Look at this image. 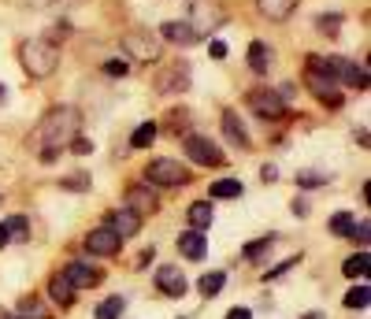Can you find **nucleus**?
Returning a JSON list of instances; mask_svg holds the SVG:
<instances>
[{
    "instance_id": "f257e3e1",
    "label": "nucleus",
    "mask_w": 371,
    "mask_h": 319,
    "mask_svg": "<svg viewBox=\"0 0 371 319\" xmlns=\"http://www.w3.org/2000/svg\"><path fill=\"white\" fill-rule=\"evenodd\" d=\"M79 126H82V112L71 108V104H63V108H52L45 119L38 123L34 137L45 148H60L63 141H71V137L79 134Z\"/></svg>"
},
{
    "instance_id": "f03ea898",
    "label": "nucleus",
    "mask_w": 371,
    "mask_h": 319,
    "mask_svg": "<svg viewBox=\"0 0 371 319\" xmlns=\"http://www.w3.org/2000/svg\"><path fill=\"white\" fill-rule=\"evenodd\" d=\"M19 60H23V71L30 78H49V74L60 67V49L45 37H34V41H23Z\"/></svg>"
},
{
    "instance_id": "7ed1b4c3",
    "label": "nucleus",
    "mask_w": 371,
    "mask_h": 319,
    "mask_svg": "<svg viewBox=\"0 0 371 319\" xmlns=\"http://www.w3.org/2000/svg\"><path fill=\"white\" fill-rule=\"evenodd\" d=\"M223 23H226V12H223L220 0H193L190 4V23L186 26H190L197 37L201 34H215Z\"/></svg>"
},
{
    "instance_id": "20e7f679",
    "label": "nucleus",
    "mask_w": 371,
    "mask_h": 319,
    "mask_svg": "<svg viewBox=\"0 0 371 319\" xmlns=\"http://www.w3.org/2000/svg\"><path fill=\"white\" fill-rule=\"evenodd\" d=\"M304 82H308V89H312L323 104H331V108H338V104H342V97H338V86H334V78L320 67V56H308V67H304Z\"/></svg>"
},
{
    "instance_id": "39448f33",
    "label": "nucleus",
    "mask_w": 371,
    "mask_h": 319,
    "mask_svg": "<svg viewBox=\"0 0 371 319\" xmlns=\"http://www.w3.org/2000/svg\"><path fill=\"white\" fill-rule=\"evenodd\" d=\"M123 49H126V56L138 60V63H156L160 52H163L160 37L145 34V30H130V34H123Z\"/></svg>"
},
{
    "instance_id": "423d86ee",
    "label": "nucleus",
    "mask_w": 371,
    "mask_h": 319,
    "mask_svg": "<svg viewBox=\"0 0 371 319\" xmlns=\"http://www.w3.org/2000/svg\"><path fill=\"white\" fill-rule=\"evenodd\" d=\"M145 178L156 186H186L190 182V167H182L179 160H152Z\"/></svg>"
},
{
    "instance_id": "0eeeda50",
    "label": "nucleus",
    "mask_w": 371,
    "mask_h": 319,
    "mask_svg": "<svg viewBox=\"0 0 371 319\" xmlns=\"http://www.w3.org/2000/svg\"><path fill=\"white\" fill-rule=\"evenodd\" d=\"M186 153H190L193 164H201V167H220L223 164V153H220V145L208 141V137H201V134H186Z\"/></svg>"
},
{
    "instance_id": "6e6552de",
    "label": "nucleus",
    "mask_w": 371,
    "mask_h": 319,
    "mask_svg": "<svg viewBox=\"0 0 371 319\" xmlns=\"http://www.w3.org/2000/svg\"><path fill=\"white\" fill-rule=\"evenodd\" d=\"M190 89V63H167L160 74H156V93L171 97V93H186Z\"/></svg>"
},
{
    "instance_id": "1a4fd4ad",
    "label": "nucleus",
    "mask_w": 371,
    "mask_h": 319,
    "mask_svg": "<svg viewBox=\"0 0 371 319\" xmlns=\"http://www.w3.org/2000/svg\"><path fill=\"white\" fill-rule=\"evenodd\" d=\"M245 101H249V108H253L260 119H279V115L286 112V101H282L279 93H271V89H253Z\"/></svg>"
},
{
    "instance_id": "9d476101",
    "label": "nucleus",
    "mask_w": 371,
    "mask_h": 319,
    "mask_svg": "<svg viewBox=\"0 0 371 319\" xmlns=\"http://www.w3.org/2000/svg\"><path fill=\"white\" fill-rule=\"evenodd\" d=\"M119 245H123V238H119L115 230H108V227H97L85 234V249L93 252V257H115Z\"/></svg>"
},
{
    "instance_id": "9b49d317",
    "label": "nucleus",
    "mask_w": 371,
    "mask_h": 319,
    "mask_svg": "<svg viewBox=\"0 0 371 319\" xmlns=\"http://www.w3.org/2000/svg\"><path fill=\"white\" fill-rule=\"evenodd\" d=\"M63 275H67V282L74 286V290H79V286L85 290V286H101L104 282V271L93 268V264H82V260L67 264V271H63Z\"/></svg>"
},
{
    "instance_id": "f8f14e48",
    "label": "nucleus",
    "mask_w": 371,
    "mask_h": 319,
    "mask_svg": "<svg viewBox=\"0 0 371 319\" xmlns=\"http://www.w3.org/2000/svg\"><path fill=\"white\" fill-rule=\"evenodd\" d=\"M108 230H115L119 238H134V234L141 230V216L138 212H130V208H123V212H108V223H104Z\"/></svg>"
},
{
    "instance_id": "ddd939ff",
    "label": "nucleus",
    "mask_w": 371,
    "mask_h": 319,
    "mask_svg": "<svg viewBox=\"0 0 371 319\" xmlns=\"http://www.w3.org/2000/svg\"><path fill=\"white\" fill-rule=\"evenodd\" d=\"M126 208L138 212V216H152L156 212V193L149 186H130L126 189Z\"/></svg>"
},
{
    "instance_id": "4468645a",
    "label": "nucleus",
    "mask_w": 371,
    "mask_h": 319,
    "mask_svg": "<svg viewBox=\"0 0 371 319\" xmlns=\"http://www.w3.org/2000/svg\"><path fill=\"white\" fill-rule=\"evenodd\" d=\"M186 286H190V282H186V275H182L179 268H160V271H156V290H160V293L182 297Z\"/></svg>"
},
{
    "instance_id": "2eb2a0df",
    "label": "nucleus",
    "mask_w": 371,
    "mask_h": 319,
    "mask_svg": "<svg viewBox=\"0 0 371 319\" xmlns=\"http://www.w3.org/2000/svg\"><path fill=\"white\" fill-rule=\"evenodd\" d=\"M179 252L186 260H201L208 252V241H204L201 230H186V234H179Z\"/></svg>"
},
{
    "instance_id": "dca6fc26",
    "label": "nucleus",
    "mask_w": 371,
    "mask_h": 319,
    "mask_svg": "<svg viewBox=\"0 0 371 319\" xmlns=\"http://www.w3.org/2000/svg\"><path fill=\"white\" fill-rule=\"evenodd\" d=\"M297 4H301V0H256L260 15H267L271 23H282V19H290Z\"/></svg>"
},
{
    "instance_id": "f3484780",
    "label": "nucleus",
    "mask_w": 371,
    "mask_h": 319,
    "mask_svg": "<svg viewBox=\"0 0 371 319\" xmlns=\"http://www.w3.org/2000/svg\"><path fill=\"white\" fill-rule=\"evenodd\" d=\"M160 34H163V41H171V45H182V49H190V45H197V41H201L186 23H163Z\"/></svg>"
},
{
    "instance_id": "a211bd4d",
    "label": "nucleus",
    "mask_w": 371,
    "mask_h": 319,
    "mask_svg": "<svg viewBox=\"0 0 371 319\" xmlns=\"http://www.w3.org/2000/svg\"><path fill=\"white\" fill-rule=\"evenodd\" d=\"M49 293H52V301H56V304H63V308H67V304H74V286L67 282V275H52V279H49Z\"/></svg>"
},
{
    "instance_id": "6ab92c4d",
    "label": "nucleus",
    "mask_w": 371,
    "mask_h": 319,
    "mask_svg": "<svg viewBox=\"0 0 371 319\" xmlns=\"http://www.w3.org/2000/svg\"><path fill=\"white\" fill-rule=\"evenodd\" d=\"M186 219H190V227L193 230H208L212 227V205L208 200H197V205H190V212H186Z\"/></svg>"
},
{
    "instance_id": "aec40b11",
    "label": "nucleus",
    "mask_w": 371,
    "mask_h": 319,
    "mask_svg": "<svg viewBox=\"0 0 371 319\" xmlns=\"http://www.w3.org/2000/svg\"><path fill=\"white\" fill-rule=\"evenodd\" d=\"M223 134H226V141H231V145L249 148V134H245V126L238 123V115H231V112L223 115Z\"/></svg>"
},
{
    "instance_id": "412c9836",
    "label": "nucleus",
    "mask_w": 371,
    "mask_h": 319,
    "mask_svg": "<svg viewBox=\"0 0 371 319\" xmlns=\"http://www.w3.org/2000/svg\"><path fill=\"white\" fill-rule=\"evenodd\" d=\"M249 67H253L256 74H264L271 67V49L264 45V41H253V45H249Z\"/></svg>"
},
{
    "instance_id": "4be33fe9",
    "label": "nucleus",
    "mask_w": 371,
    "mask_h": 319,
    "mask_svg": "<svg viewBox=\"0 0 371 319\" xmlns=\"http://www.w3.org/2000/svg\"><path fill=\"white\" fill-rule=\"evenodd\" d=\"M338 78L349 82V86H356V89H368V71L356 67V63H349V60H342V71H338Z\"/></svg>"
},
{
    "instance_id": "5701e85b",
    "label": "nucleus",
    "mask_w": 371,
    "mask_h": 319,
    "mask_svg": "<svg viewBox=\"0 0 371 319\" xmlns=\"http://www.w3.org/2000/svg\"><path fill=\"white\" fill-rule=\"evenodd\" d=\"M223 282H226V275H223V271H204V275H201V282H197V290H201L204 297H215V293L223 290Z\"/></svg>"
},
{
    "instance_id": "b1692460",
    "label": "nucleus",
    "mask_w": 371,
    "mask_h": 319,
    "mask_svg": "<svg viewBox=\"0 0 371 319\" xmlns=\"http://www.w3.org/2000/svg\"><path fill=\"white\" fill-rule=\"evenodd\" d=\"M212 197H220V200L242 197V182L238 178H220V182H212Z\"/></svg>"
},
{
    "instance_id": "393cba45",
    "label": "nucleus",
    "mask_w": 371,
    "mask_h": 319,
    "mask_svg": "<svg viewBox=\"0 0 371 319\" xmlns=\"http://www.w3.org/2000/svg\"><path fill=\"white\" fill-rule=\"evenodd\" d=\"M152 141H156V123H141L134 130V137H130V145H134V148H149Z\"/></svg>"
},
{
    "instance_id": "a878e982",
    "label": "nucleus",
    "mask_w": 371,
    "mask_h": 319,
    "mask_svg": "<svg viewBox=\"0 0 371 319\" xmlns=\"http://www.w3.org/2000/svg\"><path fill=\"white\" fill-rule=\"evenodd\" d=\"M123 308H126L123 297H108L104 304H97V319H119V316H123Z\"/></svg>"
},
{
    "instance_id": "bb28decb",
    "label": "nucleus",
    "mask_w": 371,
    "mask_h": 319,
    "mask_svg": "<svg viewBox=\"0 0 371 319\" xmlns=\"http://www.w3.org/2000/svg\"><path fill=\"white\" fill-rule=\"evenodd\" d=\"M342 271L349 275V279H364V275H368V252H356V257H349Z\"/></svg>"
},
{
    "instance_id": "cd10ccee",
    "label": "nucleus",
    "mask_w": 371,
    "mask_h": 319,
    "mask_svg": "<svg viewBox=\"0 0 371 319\" xmlns=\"http://www.w3.org/2000/svg\"><path fill=\"white\" fill-rule=\"evenodd\" d=\"M4 227H8V238H15V241H26V238H30V223H26L23 216H12Z\"/></svg>"
},
{
    "instance_id": "c85d7f7f",
    "label": "nucleus",
    "mask_w": 371,
    "mask_h": 319,
    "mask_svg": "<svg viewBox=\"0 0 371 319\" xmlns=\"http://www.w3.org/2000/svg\"><path fill=\"white\" fill-rule=\"evenodd\" d=\"M368 301H371L368 286H353V290L345 293V308H368Z\"/></svg>"
},
{
    "instance_id": "c756f323",
    "label": "nucleus",
    "mask_w": 371,
    "mask_h": 319,
    "mask_svg": "<svg viewBox=\"0 0 371 319\" xmlns=\"http://www.w3.org/2000/svg\"><path fill=\"white\" fill-rule=\"evenodd\" d=\"M19 316H26V319H49V312L38 304V297H26V301L19 304Z\"/></svg>"
},
{
    "instance_id": "7c9ffc66",
    "label": "nucleus",
    "mask_w": 371,
    "mask_h": 319,
    "mask_svg": "<svg viewBox=\"0 0 371 319\" xmlns=\"http://www.w3.org/2000/svg\"><path fill=\"white\" fill-rule=\"evenodd\" d=\"M275 245V238H256V241H249L245 245V260H256V257H264V252Z\"/></svg>"
},
{
    "instance_id": "2f4dec72",
    "label": "nucleus",
    "mask_w": 371,
    "mask_h": 319,
    "mask_svg": "<svg viewBox=\"0 0 371 319\" xmlns=\"http://www.w3.org/2000/svg\"><path fill=\"white\" fill-rule=\"evenodd\" d=\"M315 26H320L327 37H338V30H342V19H338V15H320V19H315Z\"/></svg>"
},
{
    "instance_id": "473e14b6",
    "label": "nucleus",
    "mask_w": 371,
    "mask_h": 319,
    "mask_svg": "<svg viewBox=\"0 0 371 319\" xmlns=\"http://www.w3.org/2000/svg\"><path fill=\"white\" fill-rule=\"evenodd\" d=\"M323 182H327V175H320V171H297V186L301 189H315Z\"/></svg>"
},
{
    "instance_id": "72a5a7b5",
    "label": "nucleus",
    "mask_w": 371,
    "mask_h": 319,
    "mask_svg": "<svg viewBox=\"0 0 371 319\" xmlns=\"http://www.w3.org/2000/svg\"><path fill=\"white\" fill-rule=\"evenodd\" d=\"M353 223H356L353 212H338V216L331 219V230H334V234H349V230H353Z\"/></svg>"
},
{
    "instance_id": "f704fd0d",
    "label": "nucleus",
    "mask_w": 371,
    "mask_h": 319,
    "mask_svg": "<svg viewBox=\"0 0 371 319\" xmlns=\"http://www.w3.org/2000/svg\"><path fill=\"white\" fill-rule=\"evenodd\" d=\"M60 186H63V189H74V193H82V189H90L93 182H90L85 175H71V178H63Z\"/></svg>"
},
{
    "instance_id": "c9c22d12",
    "label": "nucleus",
    "mask_w": 371,
    "mask_h": 319,
    "mask_svg": "<svg viewBox=\"0 0 371 319\" xmlns=\"http://www.w3.org/2000/svg\"><path fill=\"white\" fill-rule=\"evenodd\" d=\"M167 119H171V130H174V134H179V130L186 134V126H190V112H186V108H179V112H171Z\"/></svg>"
},
{
    "instance_id": "e433bc0d",
    "label": "nucleus",
    "mask_w": 371,
    "mask_h": 319,
    "mask_svg": "<svg viewBox=\"0 0 371 319\" xmlns=\"http://www.w3.org/2000/svg\"><path fill=\"white\" fill-rule=\"evenodd\" d=\"M349 234H353V241H368L371 223H368V219H360V223H353V230H349Z\"/></svg>"
},
{
    "instance_id": "4c0bfd02",
    "label": "nucleus",
    "mask_w": 371,
    "mask_h": 319,
    "mask_svg": "<svg viewBox=\"0 0 371 319\" xmlns=\"http://www.w3.org/2000/svg\"><path fill=\"white\" fill-rule=\"evenodd\" d=\"M293 264H297V257H290V260H282V264H279V268H271V271H264V279H279V275H286V271L293 268Z\"/></svg>"
},
{
    "instance_id": "58836bf2",
    "label": "nucleus",
    "mask_w": 371,
    "mask_h": 319,
    "mask_svg": "<svg viewBox=\"0 0 371 319\" xmlns=\"http://www.w3.org/2000/svg\"><path fill=\"white\" fill-rule=\"evenodd\" d=\"M104 71H108V74H119V78H123V74L130 71V63H123V60H108V63H104Z\"/></svg>"
},
{
    "instance_id": "ea45409f",
    "label": "nucleus",
    "mask_w": 371,
    "mask_h": 319,
    "mask_svg": "<svg viewBox=\"0 0 371 319\" xmlns=\"http://www.w3.org/2000/svg\"><path fill=\"white\" fill-rule=\"evenodd\" d=\"M71 153H74V156H85V153H93V141H85V137H74V141H71Z\"/></svg>"
},
{
    "instance_id": "a19ab883",
    "label": "nucleus",
    "mask_w": 371,
    "mask_h": 319,
    "mask_svg": "<svg viewBox=\"0 0 371 319\" xmlns=\"http://www.w3.org/2000/svg\"><path fill=\"white\" fill-rule=\"evenodd\" d=\"M260 178H264V182H275V178H279V167H275V164H264V167H260Z\"/></svg>"
},
{
    "instance_id": "79ce46f5",
    "label": "nucleus",
    "mask_w": 371,
    "mask_h": 319,
    "mask_svg": "<svg viewBox=\"0 0 371 319\" xmlns=\"http://www.w3.org/2000/svg\"><path fill=\"white\" fill-rule=\"evenodd\" d=\"M208 52H212L215 60H223V56H226V45H223V41H212V45H208Z\"/></svg>"
},
{
    "instance_id": "37998d69",
    "label": "nucleus",
    "mask_w": 371,
    "mask_h": 319,
    "mask_svg": "<svg viewBox=\"0 0 371 319\" xmlns=\"http://www.w3.org/2000/svg\"><path fill=\"white\" fill-rule=\"evenodd\" d=\"M226 319H253V312H249V308H231Z\"/></svg>"
},
{
    "instance_id": "c03bdc74",
    "label": "nucleus",
    "mask_w": 371,
    "mask_h": 319,
    "mask_svg": "<svg viewBox=\"0 0 371 319\" xmlns=\"http://www.w3.org/2000/svg\"><path fill=\"white\" fill-rule=\"evenodd\" d=\"M8 241H12V238H8V227H4V223H0V249H4Z\"/></svg>"
},
{
    "instance_id": "a18cd8bd",
    "label": "nucleus",
    "mask_w": 371,
    "mask_h": 319,
    "mask_svg": "<svg viewBox=\"0 0 371 319\" xmlns=\"http://www.w3.org/2000/svg\"><path fill=\"white\" fill-rule=\"evenodd\" d=\"M30 8H49V4H56V0H26Z\"/></svg>"
},
{
    "instance_id": "49530a36",
    "label": "nucleus",
    "mask_w": 371,
    "mask_h": 319,
    "mask_svg": "<svg viewBox=\"0 0 371 319\" xmlns=\"http://www.w3.org/2000/svg\"><path fill=\"white\" fill-rule=\"evenodd\" d=\"M301 319H327L323 312H308V316H301Z\"/></svg>"
},
{
    "instance_id": "de8ad7c7",
    "label": "nucleus",
    "mask_w": 371,
    "mask_h": 319,
    "mask_svg": "<svg viewBox=\"0 0 371 319\" xmlns=\"http://www.w3.org/2000/svg\"><path fill=\"white\" fill-rule=\"evenodd\" d=\"M0 319H15V316H12V312H4V308H0Z\"/></svg>"
},
{
    "instance_id": "09e8293b",
    "label": "nucleus",
    "mask_w": 371,
    "mask_h": 319,
    "mask_svg": "<svg viewBox=\"0 0 371 319\" xmlns=\"http://www.w3.org/2000/svg\"><path fill=\"white\" fill-rule=\"evenodd\" d=\"M4 97H8V89H4V86H0V104H4Z\"/></svg>"
}]
</instances>
